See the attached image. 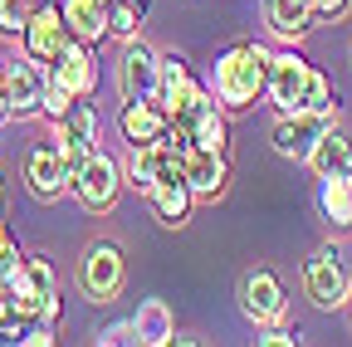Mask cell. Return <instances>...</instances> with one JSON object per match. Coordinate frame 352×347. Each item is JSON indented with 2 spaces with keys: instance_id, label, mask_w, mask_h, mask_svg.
Listing matches in <instances>:
<instances>
[{
  "instance_id": "cell-32",
  "label": "cell",
  "mask_w": 352,
  "mask_h": 347,
  "mask_svg": "<svg viewBox=\"0 0 352 347\" xmlns=\"http://www.w3.org/2000/svg\"><path fill=\"white\" fill-rule=\"evenodd\" d=\"M6 117H15V113H10V98H6V78H0V122Z\"/></svg>"
},
{
  "instance_id": "cell-6",
  "label": "cell",
  "mask_w": 352,
  "mask_h": 347,
  "mask_svg": "<svg viewBox=\"0 0 352 347\" xmlns=\"http://www.w3.org/2000/svg\"><path fill=\"white\" fill-rule=\"evenodd\" d=\"M338 122V108H294V113H279L274 122V152L284 161H303L308 152H314V142L328 133V127Z\"/></svg>"
},
{
  "instance_id": "cell-25",
  "label": "cell",
  "mask_w": 352,
  "mask_h": 347,
  "mask_svg": "<svg viewBox=\"0 0 352 347\" xmlns=\"http://www.w3.org/2000/svg\"><path fill=\"white\" fill-rule=\"evenodd\" d=\"M191 147H206V152H226V113H220V103L191 127Z\"/></svg>"
},
{
  "instance_id": "cell-7",
  "label": "cell",
  "mask_w": 352,
  "mask_h": 347,
  "mask_svg": "<svg viewBox=\"0 0 352 347\" xmlns=\"http://www.w3.org/2000/svg\"><path fill=\"white\" fill-rule=\"evenodd\" d=\"M308 83H314V64H308L303 54H294V49L270 54V78H264V93H270V103H274L279 113L303 108Z\"/></svg>"
},
{
  "instance_id": "cell-24",
  "label": "cell",
  "mask_w": 352,
  "mask_h": 347,
  "mask_svg": "<svg viewBox=\"0 0 352 347\" xmlns=\"http://www.w3.org/2000/svg\"><path fill=\"white\" fill-rule=\"evenodd\" d=\"M147 15V0H108V34L138 39V25Z\"/></svg>"
},
{
  "instance_id": "cell-35",
  "label": "cell",
  "mask_w": 352,
  "mask_h": 347,
  "mask_svg": "<svg viewBox=\"0 0 352 347\" xmlns=\"http://www.w3.org/2000/svg\"><path fill=\"white\" fill-rule=\"evenodd\" d=\"M347 309H352V298H347Z\"/></svg>"
},
{
  "instance_id": "cell-23",
  "label": "cell",
  "mask_w": 352,
  "mask_h": 347,
  "mask_svg": "<svg viewBox=\"0 0 352 347\" xmlns=\"http://www.w3.org/2000/svg\"><path fill=\"white\" fill-rule=\"evenodd\" d=\"M318 205L333 230H352V177H323Z\"/></svg>"
},
{
  "instance_id": "cell-11",
  "label": "cell",
  "mask_w": 352,
  "mask_h": 347,
  "mask_svg": "<svg viewBox=\"0 0 352 347\" xmlns=\"http://www.w3.org/2000/svg\"><path fill=\"white\" fill-rule=\"evenodd\" d=\"M0 78H6V98H10L15 117H30V113L44 108V78H50V74H44L39 59H30V54L6 59V64H0Z\"/></svg>"
},
{
  "instance_id": "cell-30",
  "label": "cell",
  "mask_w": 352,
  "mask_h": 347,
  "mask_svg": "<svg viewBox=\"0 0 352 347\" xmlns=\"http://www.w3.org/2000/svg\"><path fill=\"white\" fill-rule=\"evenodd\" d=\"M264 347H289V342H298V328H279V323H270V333L259 337Z\"/></svg>"
},
{
  "instance_id": "cell-5",
  "label": "cell",
  "mask_w": 352,
  "mask_h": 347,
  "mask_svg": "<svg viewBox=\"0 0 352 347\" xmlns=\"http://www.w3.org/2000/svg\"><path fill=\"white\" fill-rule=\"evenodd\" d=\"M74 201L88 210V215H108L118 205V191H122V166L108 157V152H94L78 171H74Z\"/></svg>"
},
{
  "instance_id": "cell-26",
  "label": "cell",
  "mask_w": 352,
  "mask_h": 347,
  "mask_svg": "<svg viewBox=\"0 0 352 347\" xmlns=\"http://www.w3.org/2000/svg\"><path fill=\"white\" fill-rule=\"evenodd\" d=\"M34 5H39V0H0V34L20 39L25 25H30V15H34Z\"/></svg>"
},
{
  "instance_id": "cell-22",
  "label": "cell",
  "mask_w": 352,
  "mask_h": 347,
  "mask_svg": "<svg viewBox=\"0 0 352 347\" xmlns=\"http://www.w3.org/2000/svg\"><path fill=\"white\" fill-rule=\"evenodd\" d=\"M132 323H138V342H147V347H166L176 337V318H171V309L162 298H147Z\"/></svg>"
},
{
  "instance_id": "cell-21",
  "label": "cell",
  "mask_w": 352,
  "mask_h": 347,
  "mask_svg": "<svg viewBox=\"0 0 352 347\" xmlns=\"http://www.w3.org/2000/svg\"><path fill=\"white\" fill-rule=\"evenodd\" d=\"M162 59V78H157V103L171 113L182 98H191L201 83L191 78V64H186V54H157Z\"/></svg>"
},
{
  "instance_id": "cell-2",
  "label": "cell",
  "mask_w": 352,
  "mask_h": 347,
  "mask_svg": "<svg viewBox=\"0 0 352 347\" xmlns=\"http://www.w3.org/2000/svg\"><path fill=\"white\" fill-rule=\"evenodd\" d=\"M303 293L314 298V309H323V313L347 309V298H352V274H347L342 254H338L333 245H318L314 254L303 259Z\"/></svg>"
},
{
  "instance_id": "cell-20",
  "label": "cell",
  "mask_w": 352,
  "mask_h": 347,
  "mask_svg": "<svg viewBox=\"0 0 352 347\" xmlns=\"http://www.w3.org/2000/svg\"><path fill=\"white\" fill-rule=\"evenodd\" d=\"M166 127H171V117H166V108L157 98H138V103L122 108V137L132 147H138V142H157Z\"/></svg>"
},
{
  "instance_id": "cell-15",
  "label": "cell",
  "mask_w": 352,
  "mask_h": 347,
  "mask_svg": "<svg viewBox=\"0 0 352 347\" xmlns=\"http://www.w3.org/2000/svg\"><path fill=\"white\" fill-rule=\"evenodd\" d=\"M50 74L64 83L74 98H88L98 89V64H94V45H83V39H69L59 49V59L50 64Z\"/></svg>"
},
{
  "instance_id": "cell-9",
  "label": "cell",
  "mask_w": 352,
  "mask_h": 347,
  "mask_svg": "<svg viewBox=\"0 0 352 347\" xmlns=\"http://www.w3.org/2000/svg\"><path fill=\"white\" fill-rule=\"evenodd\" d=\"M69 39H74V34H69V25H64V10L50 5V0H39L34 15H30V25H25V34H20V54H30V59H39V64H54Z\"/></svg>"
},
{
  "instance_id": "cell-13",
  "label": "cell",
  "mask_w": 352,
  "mask_h": 347,
  "mask_svg": "<svg viewBox=\"0 0 352 347\" xmlns=\"http://www.w3.org/2000/svg\"><path fill=\"white\" fill-rule=\"evenodd\" d=\"M25 181H30V191H34L39 201H59V196L74 186L64 157L54 152V142H39V147L25 157Z\"/></svg>"
},
{
  "instance_id": "cell-19",
  "label": "cell",
  "mask_w": 352,
  "mask_h": 347,
  "mask_svg": "<svg viewBox=\"0 0 352 347\" xmlns=\"http://www.w3.org/2000/svg\"><path fill=\"white\" fill-rule=\"evenodd\" d=\"M308 166H314V177H352V142L347 133H338V127H328V133L314 142V152L303 157Z\"/></svg>"
},
{
  "instance_id": "cell-31",
  "label": "cell",
  "mask_w": 352,
  "mask_h": 347,
  "mask_svg": "<svg viewBox=\"0 0 352 347\" xmlns=\"http://www.w3.org/2000/svg\"><path fill=\"white\" fill-rule=\"evenodd\" d=\"M342 10H347V0H314V15L318 20H338Z\"/></svg>"
},
{
  "instance_id": "cell-29",
  "label": "cell",
  "mask_w": 352,
  "mask_h": 347,
  "mask_svg": "<svg viewBox=\"0 0 352 347\" xmlns=\"http://www.w3.org/2000/svg\"><path fill=\"white\" fill-rule=\"evenodd\" d=\"M98 342H103V347H118V342H138V323H113V328H103V333H98Z\"/></svg>"
},
{
  "instance_id": "cell-8",
  "label": "cell",
  "mask_w": 352,
  "mask_h": 347,
  "mask_svg": "<svg viewBox=\"0 0 352 347\" xmlns=\"http://www.w3.org/2000/svg\"><path fill=\"white\" fill-rule=\"evenodd\" d=\"M240 313H245L250 323H259V328L284 323L289 293H284V284H279L274 269H250V274L240 279Z\"/></svg>"
},
{
  "instance_id": "cell-28",
  "label": "cell",
  "mask_w": 352,
  "mask_h": 347,
  "mask_svg": "<svg viewBox=\"0 0 352 347\" xmlns=\"http://www.w3.org/2000/svg\"><path fill=\"white\" fill-rule=\"evenodd\" d=\"M20 265H25V259H20V245L10 240V230H6V225H0V279H6L10 269H20Z\"/></svg>"
},
{
  "instance_id": "cell-33",
  "label": "cell",
  "mask_w": 352,
  "mask_h": 347,
  "mask_svg": "<svg viewBox=\"0 0 352 347\" xmlns=\"http://www.w3.org/2000/svg\"><path fill=\"white\" fill-rule=\"evenodd\" d=\"M0 298H6V279H0Z\"/></svg>"
},
{
  "instance_id": "cell-34",
  "label": "cell",
  "mask_w": 352,
  "mask_h": 347,
  "mask_svg": "<svg viewBox=\"0 0 352 347\" xmlns=\"http://www.w3.org/2000/svg\"><path fill=\"white\" fill-rule=\"evenodd\" d=\"M0 201H6V186H0Z\"/></svg>"
},
{
  "instance_id": "cell-1",
  "label": "cell",
  "mask_w": 352,
  "mask_h": 347,
  "mask_svg": "<svg viewBox=\"0 0 352 347\" xmlns=\"http://www.w3.org/2000/svg\"><path fill=\"white\" fill-rule=\"evenodd\" d=\"M264 78H270V49L264 45H235L215 59V83H210V93L220 108H250L264 98Z\"/></svg>"
},
{
  "instance_id": "cell-18",
  "label": "cell",
  "mask_w": 352,
  "mask_h": 347,
  "mask_svg": "<svg viewBox=\"0 0 352 347\" xmlns=\"http://www.w3.org/2000/svg\"><path fill=\"white\" fill-rule=\"evenodd\" d=\"M64 10V25L74 39L83 45H103L108 39V0H59Z\"/></svg>"
},
{
  "instance_id": "cell-27",
  "label": "cell",
  "mask_w": 352,
  "mask_h": 347,
  "mask_svg": "<svg viewBox=\"0 0 352 347\" xmlns=\"http://www.w3.org/2000/svg\"><path fill=\"white\" fill-rule=\"evenodd\" d=\"M69 103H74V93L64 89V83L50 74V78H44V108L39 113H50V117H59V113H69Z\"/></svg>"
},
{
  "instance_id": "cell-10",
  "label": "cell",
  "mask_w": 352,
  "mask_h": 347,
  "mask_svg": "<svg viewBox=\"0 0 352 347\" xmlns=\"http://www.w3.org/2000/svg\"><path fill=\"white\" fill-rule=\"evenodd\" d=\"M157 78H162V59L142 45V39H127L122 54H118V93H122V103L157 98Z\"/></svg>"
},
{
  "instance_id": "cell-4",
  "label": "cell",
  "mask_w": 352,
  "mask_h": 347,
  "mask_svg": "<svg viewBox=\"0 0 352 347\" xmlns=\"http://www.w3.org/2000/svg\"><path fill=\"white\" fill-rule=\"evenodd\" d=\"M122 279H127V259L118 245L98 240V245H88L83 259H78V289L88 303H113L122 293Z\"/></svg>"
},
{
  "instance_id": "cell-17",
  "label": "cell",
  "mask_w": 352,
  "mask_h": 347,
  "mask_svg": "<svg viewBox=\"0 0 352 347\" xmlns=\"http://www.w3.org/2000/svg\"><path fill=\"white\" fill-rule=\"evenodd\" d=\"M314 0H264V25H270L274 39H289V45H298V39L314 30Z\"/></svg>"
},
{
  "instance_id": "cell-14",
  "label": "cell",
  "mask_w": 352,
  "mask_h": 347,
  "mask_svg": "<svg viewBox=\"0 0 352 347\" xmlns=\"http://www.w3.org/2000/svg\"><path fill=\"white\" fill-rule=\"evenodd\" d=\"M147 201H152V210H157V221L162 225H186V215H191V205H196V196H191V186H186V177H182V166H166L162 177H157V186L147 191Z\"/></svg>"
},
{
  "instance_id": "cell-3",
  "label": "cell",
  "mask_w": 352,
  "mask_h": 347,
  "mask_svg": "<svg viewBox=\"0 0 352 347\" xmlns=\"http://www.w3.org/2000/svg\"><path fill=\"white\" fill-rule=\"evenodd\" d=\"M54 152L64 157V166H69V177L98 152V113H94V103H83V98H74L69 103V113H59L54 117Z\"/></svg>"
},
{
  "instance_id": "cell-16",
  "label": "cell",
  "mask_w": 352,
  "mask_h": 347,
  "mask_svg": "<svg viewBox=\"0 0 352 347\" xmlns=\"http://www.w3.org/2000/svg\"><path fill=\"white\" fill-rule=\"evenodd\" d=\"M171 161H176V157H171L162 142H138V147L127 152V166H122V186H132L138 196H147V191L157 186V177H162V171H166Z\"/></svg>"
},
{
  "instance_id": "cell-12",
  "label": "cell",
  "mask_w": 352,
  "mask_h": 347,
  "mask_svg": "<svg viewBox=\"0 0 352 347\" xmlns=\"http://www.w3.org/2000/svg\"><path fill=\"white\" fill-rule=\"evenodd\" d=\"M176 166H182V177H186V186H191V196H196V201H215V196H226V181H230V161H226V152L182 147Z\"/></svg>"
}]
</instances>
